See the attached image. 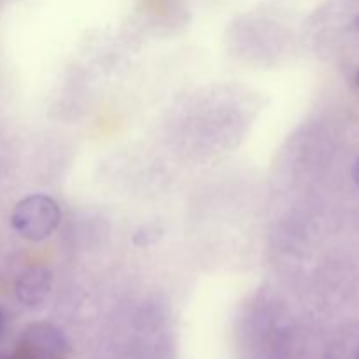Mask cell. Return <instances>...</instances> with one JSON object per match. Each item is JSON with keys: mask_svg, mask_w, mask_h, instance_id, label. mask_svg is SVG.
Returning a JSON list of instances; mask_svg holds the SVG:
<instances>
[{"mask_svg": "<svg viewBox=\"0 0 359 359\" xmlns=\"http://www.w3.org/2000/svg\"><path fill=\"white\" fill-rule=\"evenodd\" d=\"M60 221L62 210L56 200L41 193L20 200L11 214L14 231L30 242H42L51 237L58 230Z\"/></svg>", "mask_w": 359, "mask_h": 359, "instance_id": "obj_1", "label": "cell"}, {"mask_svg": "<svg viewBox=\"0 0 359 359\" xmlns=\"http://www.w3.org/2000/svg\"><path fill=\"white\" fill-rule=\"evenodd\" d=\"M14 356L18 359H67V340L51 323L28 325L20 335Z\"/></svg>", "mask_w": 359, "mask_h": 359, "instance_id": "obj_2", "label": "cell"}, {"mask_svg": "<svg viewBox=\"0 0 359 359\" xmlns=\"http://www.w3.org/2000/svg\"><path fill=\"white\" fill-rule=\"evenodd\" d=\"M53 276L48 269L35 266L20 276L16 283V297L28 307H39L46 302L51 291Z\"/></svg>", "mask_w": 359, "mask_h": 359, "instance_id": "obj_3", "label": "cell"}, {"mask_svg": "<svg viewBox=\"0 0 359 359\" xmlns=\"http://www.w3.org/2000/svg\"><path fill=\"white\" fill-rule=\"evenodd\" d=\"M353 177H354V182H356V184H358V188H359V160L356 161V165H354Z\"/></svg>", "mask_w": 359, "mask_h": 359, "instance_id": "obj_4", "label": "cell"}, {"mask_svg": "<svg viewBox=\"0 0 359 359\" xmlns=\"http://www.w3.org/2000/svg\"><path fill=\"white\" fill-rule=\"evenodd\" d=\"M2 330H4V312L0 309V337H2Z\"/></svg>", "mask_w": 359, "mask_h": 359, "instance_id": "obj_5", "label": "cell"}, {"mask_svg": "<svg viewBox=\"0 0 359 359\" xmlns=\"http://www.w3.org/2000/svg\"><path fill=\"white\" fill-rule=\"evenodd\" d=\"M0 359H18V358L13 354V356H6V358H0Z\"/></svg>", "mask_w": 359, "mask_h": 359, "instance_id": "obj_6", "label": "cell"}, {"mask_svg": "<svg viewBox=\"0 0 359 359\" xmlns=\"http://www.w3.org/2000/svg\"><path fill=\"white\" fill-rule=\"evenodd\" d=\"M356 83H358V88H359V72H358V77H356Z\"/></svg>", "mask_w": 359, "mask_h": 359, "instance_id": "obj_7", "label": "cell"}, {"mask_svg": "<svg viewBox=\"0 0 359 359\" xmlns=\"http://www.w3.org/2000/svg\"><path fill=\"white\" fill-rule=\"evenodd\" d=\"M356 359H359V351H358V354H356Z\"/></svg>", "mask_w": 359, "mask_h": 359, "instance_id": "obj_8", "label": "cell"}]
</instances>
